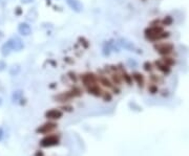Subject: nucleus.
Masks as SVG:
<instances>
[{
    "label": "nucleus",
    "instance_id": "nucleus-1",
    "mask_svg": "<svg viewBox=\"0 0 189 156\" xmlns=\"http://www.w3.org/2000/svg\"><path fill=\"white\" fill-rule=\"evenodd\" d=\"M155 49H156V51H157L159 55L166 57V56L170 55V54L172 53L173 45L171 44V43H168V42H166V43H158V44L155 45Z\"/></svg>",
    "mask_w": 189,
    "mask_h": 156
},
{
    "label": "nucleus",
    "instance_id": "nucleus-2",
    "mask_svg": "<svg viewBox=\"0 0 189 156\" xmlns=\"http://www.w3.org/2000/svg\"><path fill=\"white\" fill-rule=\"evenodd\" d=\"M80 78H81L82 83L84 84L85 87H88V86H90V85L97 84V82H98V77L92 72L84 73V75H82Z\"/></svg>",
    "mask_w": 189,
    "mask_h": 156
},
{
    "label": "nucleus",
    "instance_id": "nucleus-3",
    "mask_svg": "<svg viewBox=\"0 0 189 156\" xmlns=\"http://www.w3.org/2000/svg\"><path fill=\"white\" fill-rule=\"evenodd\" d=\"M8 41L10 42L12 50L20 51V50H22L23 47H24V44H23L22 40H21L19 37H13V38H11L10 40H8Z\"/></svg>",
    "mask_w": 189,
    "mask_h": 156
},
{
    "label": "nucleus",
    "instance_id": "nucleus-4",
    "mask_svg": "<svg viewBox=\"0 0 189 156\" xmlns=\"http://www.w3.org/2000/svg\"><path fill=\"white\" fill-rule=\"evenodd\" d=\"M66 3L76 13H81L84 8V5L80 0H66Z\"/></svg>",
    "mask_w": 189,
    "mask_h": 156
},
{
    "label": "nucleus",
    "instance_id": "nucleus-5",
    "mask_svg": "<svg viewBox=\"0 0 189 156\" xmlns=\"http://www.w3.org/2000/svg\"><path fill=\"white\" fill-rule=\"evenodd\" d=\"M18 32L21 36H24V37L30 36V35L32 34V27L29 23L21 22V23H19V25H18Z\"/></svg>",
    "mask_w": 189,
    "mask_h": 156
},
{
    "label": "nucleus",
    "instance_id": "nucleus-6",
    "mask_svg": "<svg viewBox=\"0 0 189 156\" xmlns=\"http://www.w3.org/2000/svg\"><path fill=\"white\" fill-rule=\"evenodd\" d=\"M58 142H59V139H58L56 136L49 135L41 140V146L42 147H51V146L58 145Z\"/></svg>",
    "mask_w": 189,
    "mask_h": 156
},
{
    "label": "nucleus",
    "instance_id": "nucleus-7",
    "mask_svg": "<svg viewBox=\"0 0 189 156\" xmlns=\"http://www.w3.org/2000/svg\"><path fill=\"white\" fill-rule=\"evenodd\" d=\"M56 127H57V125L54 124V123H46V124L39 127L37 129V132H39V133H49V132L53 131L54 129H56Z\"/></svg>",
    "mask_w": 189,
    "mask_h": 156
},
{
    "label": "nucleus",
    "instance_id": "nucleus-8",
    "mask_svg": "<svg viewBox=\"0 0 189 156\" xmlns=\"http://www.w3.org/2000/svg\"><path fill=\"white\" fill-rule=\"evenodd\" d=\"M86 89H87L88 93L95 95V96H102V94H103L102 89L99 87V85H97V84H94V85L88 86V87H86Z\"/></svg>",
    "mask_w": 189,
    "mask_h": 156
},
{
    "label": "nucleus",
    "instance_id": "nucleus-9",
    "mask_svg": "<svg viewBox=\"0 0 189 156\" xmlns=\"http://www.w3.org/2000/svg\"><path fill=\"white\" fill-rule=\"evenodd\" d=\"M62 115L63 113L58 109H52L45 113V116L49 120H59V118H62Z\"/></svg>",
    "mask_w": 189,
    "mask_h": 156
},
{
    "label": "nucleus",
    "instance_id": "nucleus-10",
    "mask_svg": "<svg viewBox=\"0 0 189 156\" xmlns=\"http://www.w3.org/2000/svg\"><path fill=\"white\" fill-rule=\"evenodd\" d=\"M118 44L120 45L121 47H123V48L127 49V50L129 51H134L136 50V47H134V45L132 44L131 42H129L128 40H126V39H120L118 42Z\"/></svg>",
    "mask_w": 189,
    "mask_h": 156
},
{
    "label": "nucleus",
    "instance_id": "nucleus-11",
    "mask_svg": "<svg viewBox=\"0 0 189 156\" xmlns=\"http://www.w3.org/2000/svg\"><path fill=\"white\" fill-rule=\"evenodd\" d=\"M73 94H71V91H67V92H64V93H60L58 94L57 96L55 97L56 99H57V102H63V103H66V102L71 101V99H73Z\"/></svg>",
    "mask_w": 189,
    "mask_h": 156
},
{
    "label": "nucleus",
    "instance_id": "nucleus-12",
    "mask_svg": "<svg viewBox=\"0 0 189 156\" xmlns=\"http://www.w3.org/2000/svg\"><path fill=\"white\" fill-rule=\"evenodd\" d=\"M98 82L102 84L104 87H107V88H112L114 85H112V82L110 80H108L106 77H103V75H99L98 77Z\"/></svg>",
    "mask_w": 189,
    "mask_h": 156
},
{
    "label": "nucleus",
    "instance_id": "nucleus-13",
    "mask_svg": "<svg viewBox=\"0 0 189 156\" xmlns=\"http://www.w3.org/2000/svg\"><path fill=\"white\" fill-rule=\"evenodd\" d=\"M12 51L13 50H12V47H11L10 42H8V41H6V42L1 46V55L3 56V57H6V56L10 55Z\"/></svg>",
    "mask_w": 189,
    "mask_h": 156
},
{
    "label": "nucleus",
    "instance_id": "nucleus-14",
    "mask_svg": "<svg viewBox=\"0 0 189 156\" xmlns=\"http://www.w3.org/2000/svg\"><path fill=\"white\" fill-rule=\"evenodd\" d=\"M132 79L134 80V81L138 83V85L140 86V87H142L143 85H144V78H143V75H141V73L139 72H134L131 75Z\"/></svg>",
    "mask_w": 189,
    "mask_h": 156
},
{
    "label": "nucleus",
    "instance_id": "nucleus-15",
    "mask_svg": "<svg viewBox=\"0 0 189 156\" xmlns=\"http://www.w3.org/2000/svg\"><path fill=\"white\" fill-rule=\"evenodd\" d=\"M112 83L114 84L120 85L121 82H122V77H121V75H119V73L112 72Z\"/></svg>",
    "mask_w": 189,
    "mask_h": 156
},
{
    "label": "nucleus",
    "instance_id": "nucleus-16",
    "mask_svg": "<svg viewBox=\"0 0 189 156\" xmlns=\"http://www.w3.org/2000/svg\"><path fill=\"white\" fill-rule=\"evenodd\" d=\"M121 77H122L123 81H125L126 83L128 84V85H131V84H132V77L128 75L126 71H124V70L122 71V73H121Z\"/></svg>",
    "mask_w": 189,
    "mask_h": 156
},
{
    "label": "nucleus",
    "instance_id": "nucleus-17",
    "mask_svg": "<svg viewBox=\"0 0 189 156\" xmlns=\"http://www.w3.org/2000/svg\"><path fill=\"white\" fill-rule=\"evenodd\" d=\"M112 45H110V42L105 43V45L103 46V55L104 56H109L112 54Z\"/></svg>",
    "mask_w": 189,
    "mask_h": 156
},
{
    "label": "nucleus",
    "instance_id": "nucleus-18",
    "mask_svg": "<svg viewBox=\"0 0 189 156\" xmlns=\"http://www.w3.org/2000/svg\"><path fill=\"white\" fill-rule=\"evenodd\" d=\"M21 96H22V91H21V90H17V91H15L14 93H13V96H12L13 102L15 103V102L20 101Z\"/></svg>",
    "mask_w": 189,
    "mask_h": 156
},
{
    "label": "nucleus",
    "instance_id": "nucleus-19",
    "mask_svg": "<svg viewBox=\"0 0 189 156\" xmlns=\"http://www.w3.org/2000/svg\"><path fill=\"white\" fill-rule=\"evenodd\" d=\"M19 70H20V67H19V65H14V66L11 68L10 72H11V75H16L17 73L19 72Z\"/></svg>",
    "mask_w": 189,
    "mask_h": 156
},
{
    "label": "nucleus",
    "instance_id": "nucleus-20",
    "mask_svg": "<svg viewBox=\"0 0 189 156\" xmlns=\"http://www.w3.org/2000/svg\"><path fill=\"white\" fill-rule=\"evenodd\" d=\"M102 97H103V99L105 102H110L112 99V94L109 93V92H103V94H102Z\"/></svg>",
    "mask_w": 189,
    "mask_h": 156
},
{
    "label": "nucleus",
    "instance_id": "nucleus-21",
    "mask_svg": "<svg viewBox=\"0 0 189 156\" xmlns=\"http://www.w3.org/2000/svg\"><path fill=\"white\" fill-rule=\"evenodd\" d=\"M143 67H144V70H146V71H153V64L149 62H145L144 65H143Z\"/></svg>",
    "mask_w": 189,
    "mask_h": 156
},
{
    "label": "nucleus",
    "instance_id": "nucleus-22",
    "mask_svg": "<svg viewBox=\"0 0 189 156\" xmlns=\"http://www.w3.org/2000/svg\"><path fill=\"white\" fill-rule=\"evenodd\" d=\"M68 77H69V79H71V81L77 82V75H76L75 72H73V71H69V72H68Z\"/></svg>",
    "mask_w": 189,
    "mask_h": 156
},
{
    "label": "nucleus",
    "instance_id": "nucleus-23",
    "mask_svg": "<svg viewBox=\"0 0 189 156\" xmlns=\"http://www.w3.org/2000/svg\"><path fill=\"white\" fill-rule=\"evenodd\" d=\"M6 67V64L3 61H0V70H3L4 68Z\"/></svg>",
    "mask_w": 189,
    "mask_h": 156
},
{
    "label": "nucleus",
    "instance_id": "nucleus-24",
    "mask_svg": "<svg viewBox=\"0 0 189 156\" xmlns=\"http://www.w3.org/2000/svg\"><path fill=\"white\" fill-rule=\"evenodd\" d=\"M32 2H34V0H21V3L23 4H30Z\"/></svg>",
    "mask_w": 189,
    "mask_h": 156
},
{
    "label": "nucleus",
    "instance_id": "nucleus-25",
    "mask_svg": "<svg viewBox=\"0 0 189 156\" xmlns=\"http://www.w3.org/2000/svg\"><path fill=\"white\" fill-rule=\"evenodd\" d=\"M3 134H4V132H3V129H2L1 127H0V140L3 138Z\"/></svg>",
    "mask_w": 189,
    "mask_h": 156
},
{
    "label": "nucleus",
    "instance_id": "nucleus-26",
    "mask_svg": "<svg viewBox=\"0 0 189 156\" xmlns=\"http://www.w3.org/2000/svg\"><path fill=\"white\" fill-rule=\"evenodd\" d=\"M127 63H128V64H130V65H134V66L137 65V63L134 62V61H131V59H128L127 60Z\"/></svg>",
    "mask_w": 189,
    "mask_h": 156
},
{
    "label": "nucleus",
    "instance_id": "nucleus-27",
    "mask_svg": "<svg viewBox=\"0 0 189 156\" xmlns=\"http://www.w3.org/2000/svg\"><path fill=\"white\" fill-rule=\"evenodd\" d=\"M114 88V87H112ZM114 92L115 93H117V94H119L120 93V89H118V88H114Z\"/></svg>",
    "mask_w": 189,
    "mask_h": 156
},
{
    "label": "nucleus",
    "instance_id": "nucleus-28",
    "mask_svg": "<svg viewBox=\"0 0 189 156\" xmlns=\"http://www.w3.org/2000/svg\"><path fill=\"white\" fill-rule=\"evenodd\" d=\"M20 14H21L20 8H16V15H20Z\"/></svg>",
    "mask_w": 189,
    "mask_h": 156
},
{
    "label": "nucleus",
    "instance_id": "nucleus-29",
    "mask_svg": "<svg viewBox=\"0 0 189 156\" xmlns=\"http://www.w3.org/2000/svg\"><path fill=\"white\" fill-rule=\"evenodd\" d=\"M2 37H3V34H2V32H0V38H2Z\"/></svg>",
    "mask_w": 189,
    "mask_h": 156
},
{
    "label": "nucleus",
    "instance_id": "nucleus-30",
    "mask_svg": "<svg viewBox=\"0 0 189 156\" xmlns=\"http://www.w3.org/2000/svg\"><path fill=\"white\" fill-rule=\"evenodd\" d=\"M1 103H2V99H1V97H0V105H1Z\"/></svg>",
    "mask_w": 189,
    "mask_h": 156
}]
</instances>
